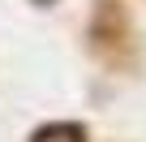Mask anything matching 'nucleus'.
Returning <instances> with one entry per match:
<instances>
[{"label": "nucleus", "mask_w": 146, "mask_h": 142, "mask_svg": "<svg viewBox=\"0 0 146 142\" xmlns=\"http://www.w3.org/2000/svg\"><path fill=\"white\" fill-rule=\"evenodd\" d=\"M30 142H86V133H82L78 125H64V121H60V125H43Z\"/></svg>", "instance_id": "obj_1"}, {"label": "nucleus", "mask_w": 146, "mask_h": 142, "mask_svg": "<svg viewBox=\"0 0 146 142\" xmlns=\"http://www.w3.org/2000/svg\"><path fill=\"white\" fill-rule=\"evenodd\" d=\"M35 5H52V0H35Z\"/></svg>", "instance_id": "obj_2"}]
</instances>
